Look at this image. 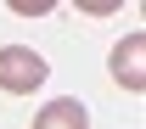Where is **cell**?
<instances>
[{
    "mask_svg": "<svg viewBox=\"0 0 146 129\" xmlns=\"http://www.w3.org/2000/svg\"><path fill=\"white\" fill-rule=\"evenodd\" d=\"M45 79H51V67L34 45H0V90L6 95H34Z\"/></svg>",
    "mask_w": 146,
    "mask_h": 129,
    "instance_id": "1",
    "label": "cell"
},
{
    "mask_svg": "<svg viewBox=\"0 0 146 129\" xmlns=\"http://www.w3.org/2000/svg\"><path fill=\"white\" fill-rule=\"evenodd\" d=\"M112 79H118V90H129V95L146 90V34L141 28L112 45Z\"/></svg>",
    "mask_w": 146,
    "mask_h": 129,
    "instance_id": "2",
    "label": "cell"
},
{
    "mask_svg": "<svg viewBox=\"0 0 146 129\" xmlns=\"http://www.w3.org/2000/svg\"><path fill=\"white\" fill-rule=\"evenodd\" d=\"M34 129H90V112H84V101H79V95H56V101H45V107H39Z\"/></svg>",
    "mask_w": 146,
    "mask_h": 129,
    "instance_id": "3",
    "label": "cell"
},
{
    "mask_svg": "<svg viewBox=\"0 0 146 129\" xmlns=\"http://www.w3.org/2000/svg\"><path fill=\"white\" fill-rule=\"evenodd\" d=\"M11 11L17 17H39V11H51V0H11Z\"/></svg>",
    "mask_w": 146,
    "mask_h": 129,
    "instance_id": "4",
    "label": "cell"
}]
</instances>
